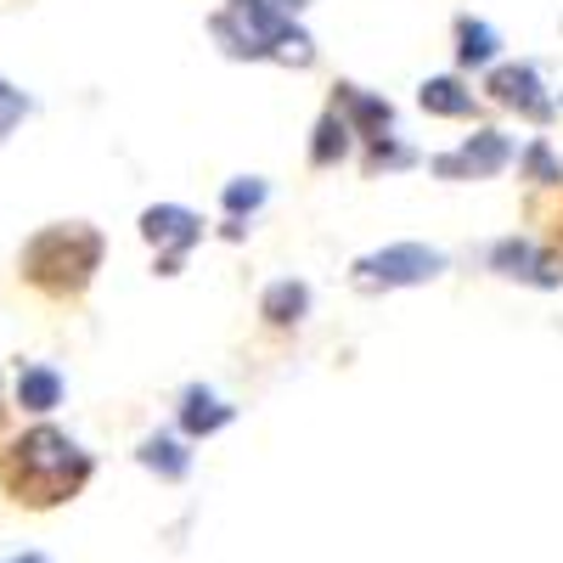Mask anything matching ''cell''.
Masks as SVG:
<instances>
[{
  "instance_id": "4",
  "label": "cell",
  "mask_w": 563,
  "mask_h": 563,
  "mask_svg": "<svg viewBox=\"0 0 563 563\" xmlns=\"http://www.w3.org/2000/svg\"><path fill=\"white\" fill-rule=\"evenodd\" d=\"M445 276V254L429 243H389L372 249L350 265V282L361 294H395V288H422V282Z\"/></svg>"
},
{
  "instance_id": "10",
  "label": "cell",
  "mask_w": 563,
  "mask_h": 563,
  "mask_svg": "<svg viewBox=\"0 0 563 563\" xmlns=\"http://www.w3.org/2000/svg\"><path fill=\"white\" fill-rule=\"evenodd\" d=\"M12 395H18V411H29V417H52V411L63 406V372H57V366H45V361H23Z\"/></svg>"
},
{
  "instance_id": "3",
  "label": "cell",
  "mask_w": 563,
  "mask_h": 563,
  "mask_svg": "<svg viewBox=\"0 0 563 563\" xmlns=\"http://www.w3.org/2000/svg\"><path fill=\"white\" fill-rule=\"evenodd\" d=\"M102 231L85 220H63V225H40L18 254V276L29 288H40L45 299H74L90 288V276L102 271Z\"/></svg>"
},
{
  "instance_id": "12",
  "label": "cell",
  "mask_w": 563,
  "mask_h": 563,
  "mask_svg": "<svg viewBox=\"0 0 563 563\" xmlns=\"http://www.w3.org/2000/svg\"><path fill=\"white\" fill-rule=\"evenodd\" d=\"M417 108L434 113V119H474V113H479V97H474V90H467L462 79L434 74V79L417 85Z\"/></svg>"
},
{
  "instance_id": "6",
  "label": "cell",
  "mask_w": 563,
  "mask_h": 563,
  "mask_svg": "<svg viewBox=\"0 0 563 563\" xmlns=\"http://www.w3.org/2000/svg\"><path fill=\"white\" fill-rule=\"evenodd\" d=\"M485 97H490L496 108L525 113L530 124H552V113H558V102L547 97L536 63H501V68H490V74H485Z\"/></svg>"
},
{
  "instance_id": "8",
  "label": "cell",
  "mask_w": 563,
  "mask_h": 563,
  "mask_svg": "<svg viewBox=\"0 0 563 563\" xmlns=\"http://www.w3.org/2000/svg\"><path fill=\"white\" fill-rule=\"evenodd\" d=\"M490 271L507 282H530V288H558L563 282V260L541 254L530 238H501L490 243Z\"/></svg>"
},
{
  "instance_id": "2",
  "label": "cell",
  "mask_w": 563,
  "mask_h": 563,
  "mask_svg": "<svg viewBox=\"0 0 563 563\" xmlns=\"http://www.w3.org/2000/svg\"><path fill=\"white\" fill-rule=\"evenodd\" d=\"M214 45L231 63H282V68H310L316 63V40L276 7V0H231L209 18Z\"/></svg>"
},
{
  "instance_id": "20",
  "label": "cell",
  "mask_w": 563,
  "mask_h": 563,
  "mask_svg": "<svg viewBox=\"0 0 563 563\" xmlns=\"http://www.w3.org/2000/svg\"><path fill=\"white\" fill-rule=\"evenodd\" d=\"M366 175H384V169H406V164H417V153L411 147H400L395 135H384V141H366Z\"/></svg>"
},
{
  "instance_id": "15",
  "label": "cell",
  "mask_w": 563,
  "mask_h": 563,
  "mask_svg": "<svg viewBox=\"0 0 563 563\" xmlns=\"http://www.w3.org/2000/svg\"><path fill=\"white\" fill-rule=\"evenodd\" d=\"M135 462L141 467H147V474H158V479H186V474H192V451H186L175 434H147V440H141L135 445Z\"/></svg>"
},
{
  "instance_id": "5",
  "label": "cell",
  "mask_w": 563,
  "mask_h": 563,
  "mask_svg": "<svg viewBox=\"0 0 563 563\" xmlns=\"http://www.w3.org/2000/svg\"><path fill=\"white\" fill-rule=\"evenodd\" d=\"M141 238L158 249V276H180L186 254L203 243V220L192 209H180V203H153L147 214H141Z\"/></svg>"
},
{
  "instance_id": "11",
  "label": "cell",
  "mask_w": 563,
  "mask_h": 563,
  "mask_svg": "<svg viewBox=\"0 0 563 563\" xmlns=\"http://www.w3.org/2000/svg\"><path fill=\"white\" fill-rule=\"evenodd\" d=\"M238 417V406H225L214 389H203V384H192L180 395V434H192V440H209V434H220L225 422Z\"/></svg>"
},
{
  "instance_id": "9",
  "label": "cell",
  "mask_w": 563,
  "mask_h": 563,
  "mask_svg": "<svg viewBox=\"0 0 563 563\" xmlns=\"http://www.w3.org/2000/svg\"><path fill=\"white\" fill-rule=\"evenodd\" d=\"M333 108L350 119V130H355L361 141H384V135H395V108H389L384 97H372V90H361V85H339Z\"/></svg>"
},
{
  "instance_id": "21",
  "label": "cell",
  "mask_w": 563,
  "mask_h": 563,
  "mask_svg": "<svg viewBox=\"0 0 563 563\" xmlns=\"http://www.w3.org/2000/svg\"><path fill=\"white\" fill-rule=\"evenodd\" d=\"M276 7H282V12H305V7H310V0H276Z\"/></svg>"
},
{
  "instance_id": "14",
  "label": "cell",
  "mask_w": 563,
  "mask_h": 563,
  "mask_svg": "<svg viewBox=\"0 0 563 563\" xmlns=\"http://www.w3.org/2000/svg\"><path fill=\"white\" fill-rule=\"evenodd\" d=\"M260 316H265V327H299L310 316V288H305L299 276L271 282V288L260 294Z\"/></svg>"
},
{
  "instance_id": "16",
  "label": "cell",
  "mask_w": 563,
  "mask_h": 563,
  "mask_svg": "<svg viewBox=\"0 0 563 563\" xmlns=\"http://www.w3.org/2000/svg\"><path fill=\"white\" fill-rule=\"evenodd\" d=\"M501 52V34L485 18H456V63L462 68H490Z\"/></svg>"
},
{
  "instance_id": "22",
  "label": "cell",
  "mask_w": 563,
  "mask_h": 563,
  "mask_svg": "<svg viewBox=\"0 0 563 563\" xmlns=\"http://www.w3.org/2000/svg\"><path fill=\"white\" fill-rule=\"evenodd\" d=\"M7 563H45L40 552H23V558H7Z\"/></svg>"
},
{
  "instance_id": "18",
  "label": "cell",
  "mask_w": 563,
  "mask_h": 563,
  "mask_svg": "<svg viewBox=\"0 0 563 563\" xmlns=\"http://www.w3.org/2000/svg\"><path fill=\"white\" fill-rule=\"evenodd\" d=\"M29 113H34V97H29V90H18L7 74H0V141H12V130H18Z\"/></svg>"
},
{
  "instance_id": "7",
  "label": "cell",
  "mask_w": 563,
  "mask_h": 563,
  "mask_svg": "<svg viewBox=\"0 0 563 563\" xmlns=\"http://www.w3.org/2000/svg\"><path fill=\"white\" fill-rule=\"evenodd\" d=\"M507 164H512V135H501V130H474L456 153L429 158V175H440V180H490V175H501Z\"/></svg>"
},
{
  "instance_id": "17",
  "label": "cell",
  "mask_w": 563,
  "mask_h": 563,
  "mask_svg": "<svg viewBox=\"0 0 563 563\" xmlns=\"http://www.w3.org/2000/svg\"><path fill=\"white\" fill-rule=\"evenodd\" d=\"M265 198H271V186H265L260 175H238V180H225V192H220V209H225L231 220H243V214L265 209Z\"/></svg>"
},
{
  "instance_id": "19",
  "label": "cell",
  "mask_w": 563,
  "mask_h": 563,
  "mask_svg": "<svg viewBox=\"0 0 563 563\" xmlns=\"http://www.w3.org/2000/svg\"><path fill=\"white\" fill-rule=\"evenodd\" d=\"M519 169H525V180H536V186H552V180H563V164L552 158V147H547V141H530V147H525V158H519Z\"/></svg>"
},
{
  "instance_id": "1",
  "label": "cell",
  "mask_w": 563,
  "mask_h": 563,
  "mask_svg": "<svg viewBox=\"0 0 563 563\" xmlns=\"http://www.w3.org/2000/svg\"><path fill=\"white\" fill-rule=\"evenodd\" d=\"M90 474H97L90 451L52 422H34L29 434H18L0 451V485L23 507H63L90 485Z\"/></svg>"
},
{
  "instance_id": "23",
  "label": "cell",
  "mask_w": 563,
  "mask_h": 563,
  "mask_svg": "<svg viewBox=\"0 0 563 563\" xmlns=\"http://www.w3.org/2000/svg\"><path fill=\"white\" fill-rule=\"evenodd\" d=\"M0 417H7V400H0Z\"/></svg>"
},
{
  "instance_id": "13",
  "label": "cell",
  "mask_w": 563,
  "mask_h": 563,
  "mask_svg": "<svg viewBox=\"0 0 563 563\" xmlns=\"http://www.w3.org/2000/svg\"><path fill=\"white\" fill-rule=\"evenodd\" d=\"M350 141H355L350 119H344L339 108H327V113L316 119V130H310V169H339V164L350 158Z\"/></svg>"
}]
</instances>
